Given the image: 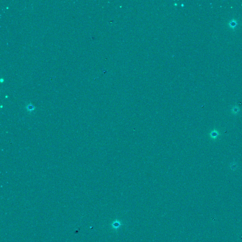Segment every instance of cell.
<instances>
[{
    "label": "cell",
    "mask_w": 242,
    "mask_h": 242,
    "mask_svg": "<svg viewBox=\"0 0 242 242\" xmlns=\"http://www.w3.org/2000/svg\"><path fill=\"white\" fill-rule=\"evenodd\" d=\"M27 108L28 109H29V110H30V109L31 110V109H34V107H33V106L32 105H31V104H29V105H28Z\"/></svg>",
    "instance_id": "1"
}]
</instances>
